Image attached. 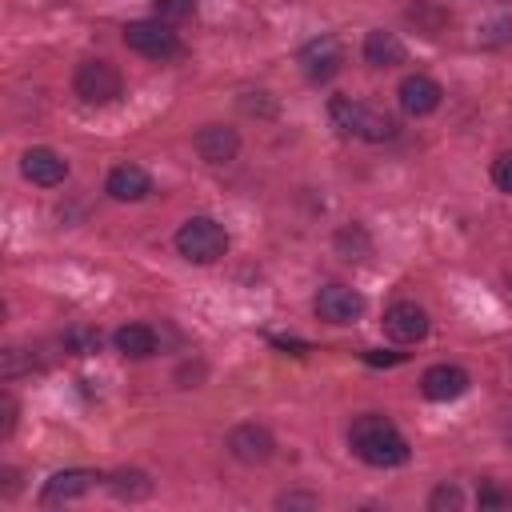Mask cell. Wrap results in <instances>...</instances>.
<instances>
[{
  "mask_svg": "<svg viewBox=\"0 0 512 512\" xmlns=\"http://www.w3.org/2000/svg\"><path fill=\"white\" fill-rule=\"evenodd\" d=\"M316 316L320 320H328V324H352L360 312H364V296L356 292V288H348V284H324L320 292H316Z\"/></svg>",
  "mask_w": 512,
  "mask_h": 512,
  "instance_id": "52a82bcc",
  "label": "cell"
},
{
  "mask_svg": "<svg viewBox=\"0 0 512 512\" xmlns=\"http://www.w3.org/2000/svg\"><path fill=\"white\" fill-rule=\"evenodd\" d=\"M12 428H16V400H12V392H4L0 396V436H12Z\"/></svg>",
  "mask_w": 512,
  "mask_h": 512,
  "instance_id": "cb8c5ba5",
  "label": "cell"
},
{
  "mask_svg": "<svg viewBox=\"0 0 512 512\" xmlns=\"http://www.w3.org/2000/svg\"><path fill=\"white\" fill-rule=\"evenodd\" d=\"M108 488H112L120 500H144V496H152V480H148L144 472H136V468H120V472L108 480Z\"/></svg>",
  "mask_w": 512,
  "mask_h": 512,
  "instance_id": "ac0fdd59",
  "label": "cell"
},
{
  "mask_svg": "<svg viewBox=\"0 0 512 512\" xmlns=\"http://www.w3.org/2000/svg\"><path fill=\"white\" fill-rule=\"evenodd\" d=\"M68 344H72V352L92 356V352L100 348V332H96V328H72V332H68Z\"/></svg>",
  "mask_w": 512,
  "mask_h": 512,
  "instance_id": "44dd1931",
  "label": "cell"
},
{
  "mask_svg": "<svg viewBox=\"0 0 512 512\" xmlns=\"http://www.w3.org/2000/svg\"><path fill=\"white\" fill-rule=\"evenodd\" d=\"M364 64H372V68H396V64H404L400 36L396 32H384V28L368 32L364 36Z\"/></svg>",
  "mask_w": 512,
  "mask_h": 512,
  "instance_id": "2e32d148",
  "label": "cell"
},
{
  "mask_svg": "<svg viewBox=\"0 0 512 512\" xmlns=\"http://www.w3.org/2000/svg\"><path fill=\"white\" fill-rule=\"evenodd\" d=\"M464 504V496H460V488L456 484H440L432 496H428V508L432 512H444V508H460Z\"/></svg>",
  "mask_w": 512,
  "mask_h": 512,
  "instance_id": "7402d4cb",
  "label": "cell"
},
{
  "mask_svg": "<svg viewBox=\"0 0 512 512\" xmlns=\"http://www.w3.org/2000/svg\"><path fill=\"white\" fill-rule=\"evenodd\" d=\"M348 444H352V452H356L364 464H372V468H396V464L408 460V440H404L400 428H396L388 416H380V412L356 416L352 428H348Z\"/></svg>",
  "mask_w": 512,
  "mask_h": 512,
  "instance_id": "6da1fadb",
  "label": "cell"
},
{
  "mask_svg": "<svg viewBox=\"0 0 512 512\" xmlns=\"http://www.w3.org/2000/svg\"><path fill=\"white\" fill-rule=\"evenodd\" d=\"M112 344H116L120 356H128V360H144V356L156 352V332H152L148 324H124V328H116Z\"/></svg>",
  "mask_w": 512,
  "mask_h": 512,
  "instance_id": "e0dca14e",
  "label": "cell"
},
{
  "mask_svg": "<svg viewBox=\"0 0 512 512\" xmlns=\"http://www.w3.org/2000/svg\"><path fill=\"white\" fill-rule=\"evenodd\" d=\"M508 444H512V436H508Z\"/></svg>",
  "mask_w": 512,
  "mask_h": 512,
  "instance_id": "4316f807",
  "label": "cell"
},
{
  "mask_svg": "<svg viewBox=\"0 0 512 512\" xmlns=\"http://www.w3.org/2000/svg\"><path fill=\"white\" fill-rule=\"evenodd\" d=\"M384 332L392 340H400V344H416V340L428 336V312L420 304H412V300H400V304H392L384 312Z\"/></svg>",
  "mask_w": 512,
  "mask_h": 512,
  "instance_id": "8fae6325",
  "label": "cell"
},
{
  "mask_svg": "<svg viewBox=\"0 0 512 512\" xmlns=\"http://www.w3.org/2000/svg\"><path fill=\"white\" fill-rule=\"evenodd\" d=\"M176 252L192 264H212L228 252V232L212 216H192L176 228Z\"/></svg>",
  "mask_w": 512,
  "mask_h": 512,
  "instance_id": "3957f363",
  "label": "cell"
},
{
  "mask_svg": "<svg viewBox=\"0 0 512 512\" xmlns=\"http://www.w3.org/2000/svg\"><path fill=\"white\" fill-rule=\"evenodd\" d=\"M124 44L148 60H168L180 52V40L176 32L168 28V20H132L124 28Z\"/></svg>",
  "mask_w": 512,
  "mask_h": 512,
  "instance_id": "5b68a950",
  "label": "cell"
},
{
  "mask_svg": "<svg viewBox=\"0 0 512 512\" xmlns=\"http://www.w3.org/2000/svg\"><path fill=\"white\" fill-rule=\"evenodd\" d=\"M296 504H304V508H316V496H296V492L280 496V508H296Z\"/></svg>",
  "mask_w": 512,
  "mask_h": 512,
  "instance_id": "484cf974",
  "label": "cell"
},
{
  "mask_svg": "<svg viewBox=\"0 0 512 512\" xmlns=\"http://www.w3.org/2000/svg\"><path fill=\"white\" fill-rule=\"evenodd\" d=\"M96 472H88V468H64V472H56V476H48L44 480V492H40V500L44 504H64V500H76V496H84V492H92L96 488Z\"/></svg>",
  "mask_w": 512,
  "mask_h": 512,
  "instance_id": "4fadbf2b",
  "label": "cell"
},
{
  "mask_svg": "<svg viewBox=\"0 0 512 512\" xmlns=\"http://www.w3.org/2000/svg\"><path fill=\"white\" fill-rule=\"evenodd\" d=\"M72 88H76V96L84 104H112L120 96L124 80L108 60H80L76 76H72Z\"/></svg>",
  "mask_w": 512,
  "mask_h": 512,
  "instance_id": "277c9868",
  "label": "cell"
},
{
  "mask_svg": "<svg viewBox=\"0 0 512 512\" xmlns=\"http://www.w3.org/2000/svg\"><path fill=\"white\" fill-rule=\"evenodd\" d=\"M468 372L464 368H456V364H432L424 376H420V392L428 396V400H456V396H464L468 392Z\"/></svg>",
  "mask_w": 512,
  "mask_h": 512,
  "instance_id": "7c38bea8",
  "label": "cell"
},
{
  "mask_svg": "<svg viewBox=\"0 0 512 512\" xmlns=\"http://www.w3.org/2000/svg\"><path fill=\"white\" fill-rule=\"evenodd\" d=\"M364 360H368V364H384V368H388V364H400V360H404V352H380V348H376V352H364Z\"/></svg>",
  "mask_w": 512,
  "mask_h": 512,
  "instance_id": "d4e9b609",
  "label": "cell"
},
{
  "mask_svg": "<svg viewBox=\"0 0 512 512\" xmlns=\"http://www.w3.org/2000/svg\"><path fill=\"white\" fill-rule=\"evenodd\" d=\"M152 12H156V20H188L192 12H196V0H152Z\"/></svg>",
  "mask_w": 512,
  "mask_h": 512,
  "instance_id": "d6986e66",
  "label": "cell"
},
{
  "mask_svg": "<svg viewBox=\"0 0 512 512\" xmlns=\"http://www.w3.org/2000/svg\"><path fill=\"white\" fill-rule=\"evenodd\" d=\"M20 172H24L32 184L52 188V184H60V180L68 176V160H64L60 152H52V148H28L24 160H20Z\"/></svg>",
  "mask_w": 512,
  "mask_h": 512,
  "instance_id": "5bb4252c",
  "label": "cell"
},
{
  "mask_svg": "<svg viewBox=\"0 0 512 512\" xmlns=\"http://www.w3.org/2000/svg\"><path fill=\"white\" fill-rule=\"evenodd\" d=\"M328 116L332 124L344 132V136H360V140H372V144H384L396 136V120L376 108V104H364V100H348V96H336L328 104Z\"/></svg>",
  "mask_w": 512,
  "mask_h": 512,
  "instance_id": "7a4b0ae2",
  "label": "cell"
},
{
  "mask_svg": "<svg viewBox=\"0 0 512 512\" xmlns=\"http://www.w3.org/2000/svg\"><path fill=\"white\" fill-rule=\"evenodd\" d=\"M300 68H304V76L316 80V84L332 80V76L344 68V48H340V40H336V36H316V40H308V44L300 48Z\"/></svg>",
  "mask_w": 512,
  "mask_h": 512,
  "instance_id": "8992f818",
  "label": "cell"
},
{
  "mask_svg": "<svg viewBox=\"0 0 512 512\" xmlns=\"http://www.w3.org/2000/svg\"><path fill=\"white\" fill-rule=\"evenodd\" d=\"M492 180H496L500 192H512V152H504V156L492 160Z\"/></svg>",
  "mask_w": 512,
  "mask_h": 512,
  "instance_id": "603a6c76",
  "label": "cell"
},
{
  "mask_svg": "<svg viewBox=\"0 0 512 512\" xmlns=\"http://www.w3.org/2000/svg\"><path fill=\"white\" fill-rule=\"evenodd\" d=\"M108 196L112 200H124V204H132V200H144L148 192H152V176L140 168V164H116L112 172H108Z\"/></svg>",
  "mask_w": 512,
  "mask_h": 512,
  "instance_id": "9a60e30c",
  "label": "cell"
},
{
  "mask_svg": "<svg viewBox=\"0 0 512 512\" xmlns=\"http://www.w3.org/2000/svg\"><path fill=\"white\" fill-rule=\"evenodd\" d=\"M396 96H400V108H404L408 116H428V112H436V108H440L444 88H440L432 76L416 72V76H404V80H400Z\"/></svg>",
  "mask_w": 512,
  "mask_h": 512,
  "instance_id": "30bf717a",
  "label": "cell"
},
{
  "mask_svg": "<svg viewBox=\"0 0 512 512\" xmlns=\"http://www.w3.org/2000/svg\"><path fill=\"white\" fill-rule=\"evenodd\" d=\"M192 148H196V156H200L204 164H228V160H236V152H240V136H236V128H228V124H204V128L192 136Z\"/></svg>",
  "mask_w": 512,
  "mask_h": 512,
  "instance_id": "ba28073f",
  "label": "cell"
},
{
  "mask_svg": "<svg viewBox=\"0 0 512 512\" xmlns=\"http://www.w3.org/2000/svg\"><path fill=\"white\" fill-rule=\"evenodd\" d=\"M228 452L240 460V464H264L272 452H276V440L268 428L260 424H236L228 432Z\"/></svg>",
  "mask_w": 512,
  "mask_h": 512,
  "instance_id": "9c48e42d",
  "label": "cell"
},
{
  "mask_svg": "<svg viewBox=\"0 0 512 512\" xmlns=\"http://www.w3.org/2000/svg\"><path fill=\"white\" fill-rule=\"evenodd\" d=\"M476 504L488 508V512H500V508H512V492L508 488H496V484H484L480 496H476Z\"/></svg>",
  "mask_w": 512,
  "mask_h": 512,
  "instance_id": "ffe728a7",
  "label": "cell"
}]
</instances>
